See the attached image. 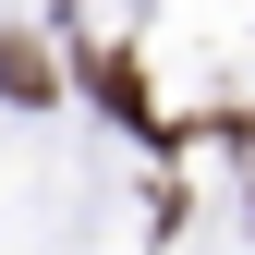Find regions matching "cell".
Here are the masks:
<instances>
[{
    "instance_id": "obj_1",
    "label": "cell",
    "mask_w": 255,
    "mask_h": 255,
    "mask_svg": "<svg viewBox=\"0 0 255 255\" xmlns=\"http://www.w3.org/2000/svg\"><path fill=\"white\" fill-rule=\"evenodd\" d=\"M85 85H98V98H110L122 122H146V73H134V61H110V49H85Z\"/></svg>"
},
{
    "instance_id": "obj_2",
    "label": "cell",
    "mask_w": 255,
    "mask_h": 255,
    "mask_svg": "<svg viewBox=\"0 0 255 255\" xmlns=\"http://www.w3.org/2000/svg\"><path fill=\"white\" fill-rule=\"evenodd\" d=\"M0 98H49V61L24 49V37H0Z\"/></svg>"
}]
</instances>
